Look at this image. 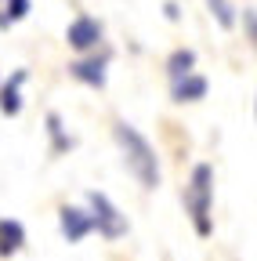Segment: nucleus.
I'll return each mask as SVG.
<instances>
[{"label": "nucleus", "instance_id": "obj_1", "mask_svg": "<svg viewBox=\"0 0 257 261\" xmlns=\"http://www.w3.org/2000/svg\"><path fill=\"white\" fill-rule=\"evenodd\" d=\"M116 142L123 149V160H127V167H131V174L141 181V189H156L159 185V163H156L152 145L123 120L116 123Z\"/></svg>", "mask_w": 257, "mask_h": 261}, {"label": "nucleus", "instance_id": "obj_2", "mask_svg": "<svg viewBox=\"0 0 257 261\" xmlns=\"http://www.w3.org/2000/svg\"><path fill=\"white\" fill-rule=\"evenodd\" d=\"M210 200H214V167L210 163H199L192 171V181L185 189V211L192 214V225H196L199 236H210Z\"/></svg>", "mask_w": 257, "mask_h": 261}, {"label": "nucleus", "instance_id": "obj_3", "mask_svg": "<svg viewBox=\"0 0 257 261\" xmlns=\"http://www.w3.org/2000/svg\"><path fill=\"white\" fill-rule=\"evenodd\" d=\"M91 207H94V214H91V221H94V228L105 236V240H120V236H127V218L112 207V200L105 192H91Z\"/></svg>", "mask_w": 257, "mask_h": 261}, {"label": "nucleus", "instance_id": "obj_4", "mask_svg": "<svg viewBox=\"0 0 257 261\" xmlns=\"http://www.w3.org/2000/svg\"><path fill=\"white\" fill-rule=\"evenodd\" d=\"M66 40H69V47H76V51L98 47V40H102V22L91 18V15H76L73 25H69V33H66Z\"/></svg>", "mask_w": 257, "mask_h": 261}, {"label": "nucleus", "instance_id": "obj_5", "mask_svg": "<svg viewBox=\"0 0 257 261\" xmlns=\"http://www.w3.org/2000/svg\"><path fill=\"white\" fill-rule=\"evenodd\" d=\"M58 221H62V236H66L69 243H80V240L91 232V228H94L91 214H87V211H80V207H62Z\"/></svg>", "mask_w": 257, "mask_h": 261}, {"label": "nucleus", "instance_id": "obj_6", "mask_svg": "<svg viewBox=\"0 0 257 261\" xmlns=\"http://www.w3.org/2000/svg\"><path fill=\"white\" fill-rule=\"evenodd\" d=\"M69 73L80 80V84H87V87H105V58H80V62H73L69 65Z\"/></svg>", "mask_w": 257, "mask_h": 261}, {"label": "nucleus", "instance_id": "obj_7", "mask_svg": "<svg viewBox=\"0 0 257 261\" xmlns=\"http://www.w3.org/2000/svg\"><path fill=\"white\" fill-rule=\"evenodd\" d=\"M25 243V228L22 221H11V218H0V257H11L18 254Z\"/></svg>", "mask_w": 257, "mask_h": 261}, {"label": "nucleus", "instance_id": "obj_8", "mask_svg": "<svg viewBox=\"0 0 257 261\" xmlns=\"http://www.w3.org/2000/svg\"><path fill=\"white\" fill-rule=\"evenodd\" d=\"M207 98V80L196 73H185L181 80H174V102H199Z\"/></svg>", "mask_w": 257, "mask_h": 261}, {"label": "nucleus", "instance_id": "obj_9", "mask_svg": "<svg viewBox=\"0 0 257 261\" xmlns=\"http://www.w3.org/2000/svg\"><path fill=\"white\" fill-rule=\"evenodd\" d=\"M25 76H29V73L18 69V73L4 84V91H0V109H4L8 116H18V113H22V94H18V87L25 84Z\"/></svg>", "mask_w": 257, "mask_h": 261}, {"label": "nucleus", "instance_id": "obj_10", "mask_svg": "<svg viewBox=\"0 0 257 261\" xmlns=\"http://www.w3.org/2000/svg\"><path fill=\"white\" fill-rule=\"evenodd\" d=\"M192 65H196V51L181 47V51H174V55L167 58V76H170V80H181L185 73H192Z\"/></svg>", "mask_w": 257, "mask_h": 261}, {"label": "nucleus", "instance_id": "obj_11", "mask_svg": "<svg viewBox=\"0 0 257 261\" xmlns=\"http://www.w3.org/2000/svg\"><path fill=\"white\" fill-rule=\"evenodd\" d=\"M207 4H210L214 18H217L224 29H232V25H236V8H232V0H207Z\"/></svg>", "mask_w": 257, "mask_h": 261}, {"label": "nucleus", "instance_id": "obj_12", "mask_svg": "<svg viewBox=\"0 0 257 261\" xmlns=\"http://www.w3.org/2000/svg\"><path fill=\"white\" fill-rule=\"evenodd\" d=\"M29 15V0H8V15H0V25L8 22H22Z\"/></svg>", "mask_w": 257, "mask_h": 261}, {"label": "nucleus", "instance_id": "obj_13", "mask_svg": "<svg viewBox=\"0 0 257 261\" xmlns=\"http://www.w3.org/2000/svg\"><path fill=\"white\" fill-rule=\"evenodd\" d=\"M47 130H51V138H54V152H62V149H69V145H73V138L62 135V120H58L54 113L47 116Z\"/></svg>", "mask_w": 257, "mask_h": 261}, {"label": "nucleus", "instance_id": "obj_14", "mask_svg": "<svg viewBox=\"0 0 257 261\" xmlns=\"http://www.w3.org/2000/svg\"><path fill=\"white\" fill-rule=\"evenodd\" d=\"M243 29H246V40H257V22H253V8L243 11Z\"/></svg>", "mask_w": 257, "mask_h": 261}, {"label": "nucleus", "instance_id": "obj_15", "mask_svg": "<svg viewBox=\"0 0 257 261\" xmlns=\"http://www.w3.org/2000/svg\"><path fill=\"white\" fill-rule=\"evenodd\" d=\"M163 11H167V18H170V22H178V15H181V11H178V4H174V0H170V4H167Z\"/></svg>", "mask_w": 257, "mask_h": 261}]
</instances>
